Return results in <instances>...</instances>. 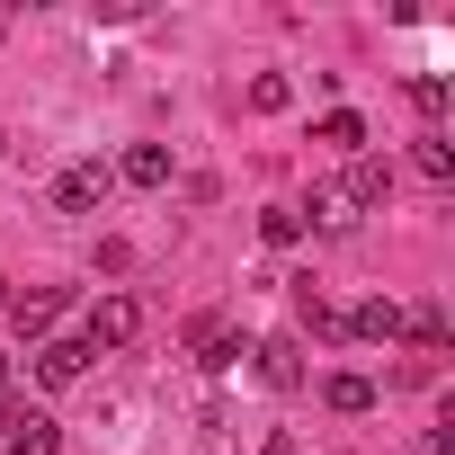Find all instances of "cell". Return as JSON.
<instances>
[{
  "instance_id": "6da1fadb",
  "label": "cell",
  "mask_w": 455,
  "mask_h": 455,
  "mask_svg": "<svg viewBox=\"0 0 455 455\" xmlns=\"http://www.w3.org/2000/svg\"><path fill=\"white\" fill-rule=\"evenodd\" d=\"M0 455H63V428L45 411H28V402L0 393Z\"/></svg>"
},
{
  "instance_id": "7a4b0ae2",
  "label": "cell",
  "mask_w": 455,
  "mask_h": 455,
  "mask_svg": "<svg viewBox=\"0 0 455 455\" xmlns=\"http://www.w3.org/2000/svg\"><path fill=\"white\" fill-rule=\"evenodd\" d=\"M108 188H116V170H108V161H72V170L54 179V214H99V205H108Z\"/></svg>"
},
{
  "instance_id": "3957f363",
  "label": "cell",
  "mask_w": 455,
  "mask_h": 455,
  "mask_svg": "<svg viewBox=\"0 0 455 455\" xmlns=\"http://www.w3.org/2000/svg\"><path fill=\"white\" fill-rule=\"evenodd\" d=\"M188 348H196V366H205V375H233V366L251 357V348L233 339V322H223V313H196V322H188Z\"/></svg>"
},
{
  "instance_id": "277c9868",
  "label": "cell",
  "mask_w": 455,
  "mask_h": 455,
  "mask_svg": "<svg viewBox=\"0 0 455 455\" xmlns=\"http://www.w3.org/2000/svg\"><path fill=\"white\" fill-rule=\"evenodd\" d=\"M331 196H339L348 214H375V205L393 196V161H375V152H357V161H348V179H339Z\"/></svg>"
},
{
  "instance_id": "5b68a950",
  "label": "cell",
  "mask_w": 455,
  "mask_h": 455,
  "mask_svg": "<svg viewBox=\"0 0 455 455\" xmlns=\"http://www.w3.org/2000/svg\"><path fill=\"white\" fill-rule=\"evenodd\" d=\"M134 331H143V295H99V304H90V331H81V339H90V348H125Z\"/></svg>"
},
{
  "instance_id": "8992f818",
  "label": "cell",
  "mask_w": 455,
  "mask_h": 455,
  "mask_svg": "<svg viewBox=\"0 0 455 455\" xmlns=\"http://www.w3.org/2000/svg\"><path fill=\"white\" fill-rule=\"evenodd\" d=\"M251 357H259V384H268V393H304V339L277 331V339H259Z\"/></svg>"
},
{
  "instance_id": "52a82bcc",
  "label": "cell",
  "mask_w": 455,
  "mask_h": 455,
  "mask_svg": "<svg viewBox=\"0 0 455 455\" xmlns=\"http://www.w3.org/2000/svg\"><path fill=\"white\" fill-rule=\"evenodd\" d=\"M90 357H99L90 339H45V348H36V375L63 393V384H81V375H90Z\"/></svg>"
},
{
  "instance_id": "ba28073f",
  "label": "cell",
  "mask_w": 455,
  "mask_h": 455,
  "mask_svg": "<svg viewBox=\"0 0 455 455\" xmlns=\"http://www.w3.org/2000/svg\"><path fill=\"white\" fill-rule=\"evenodd\" d=\"M348 339H366V348H384V339H402V304H393V295H366V304L348 313Z\"/></svg>"
},
{
  "instance_id": "9c48e42d",
  "label": "cell",
  "mask_w": 455,
  "mask_h": 455,
  "mask_svg": "<svg viewBox=\"0 0 455 455\" xmlns=\"http://www.w3.org/2000/svg\"><path fill=\"white\" fill-rule=\"evenodd\" d=\"M313 143H331V152H348V161H357V152H366V116H357V108H331V116L313 125Z\"/></svg>"
},
{
  "instance_id": "30bf717a",
  "label": "cell",
  "mask_w": 455,
  "mask_h": 455,
  "mask_svg": "<svg viewBox=\"0 0 455 455\" xmlns=\"http://www.w3.org/2000/svg\"><path fill=\"white\" fill-rule=\"evenodd\" d=\"M116 179H125V188H170V152H161V143H134V152L116 161Z\"/></svg>"
},
{
  "instance_id": "8fae6325",
  "label": "cell",
  "mask_w": 455,
  "mask_h": 455,
  "mask_svg": "<svg viewBox=\"0 0 455 455\" xmlns=\"http://www.w3.org/2000/svg\"><path fill=\"white\" fill-rule=\"evenodd\" d=\"M54 313H63V295H19V304H10V322H19V339H36V348L54 339Z\"/></svg>"
},
{
  "instance_id": "7c38bea8",
  "label": "cell",
  "mask_w": 455,
  "mask_h": 455,
  "mask_svg": "<svg viewBox=\"0 0 455 455\" xmlns=\"http://www.w3.org/2000/svg\"><path fill=\"white\" fill-rule=\"evenodd\" d=\"M322 402H331L339 419H366V411H375V384H366V375H331V384H322Z\"/></svg>"
},
{
  "instance_id": "4fadbf2b",
  "label": "cell",
  "mask_w": 455,
  "mask_h": 455,
  "mask_svg": "<svg viewBox=\"0 0 455 455\" xmlns=\"http://www.w3.org/2000/svg\"><path fill=\"white\" fill-rule=\"evenodd\" d=\"M411 108H419V116H428V134H437V116L455 108V81H446V72H419V81H411Z\"/></svg>"
},
{
  "instance_id": "5bb4252c",
  "label": "cell",
  "mask_w": 455,
  "mask_h": 455,
  "mask_svg": "<svg viewBox=\"0 0 455 455\" xmlns=\"http://www.w3.org/2000/svg\"><path fill=\"white\" fill-rule=\"evenodd\" d=\"M402 339L411 348H446V304H411L402 313Z\"/></svg>"
},
{
  "instance_id": "9a60e30c",
  "label": "cell",
  "mask_w": 455,
  "mask_h": 455,
  "mask_svg": "<svg viewBox=\"0 0 455 455\" xmlns=\"http://www.w3.org/2000/svg\"><path fill=\"white\" fill-rule=\"evenodd\" d=\"M411 161H419V179H437V188L455 179V143H446V134H419V143H411Z\"/></svg>"
},
{
  "instance_id": "2e32d148",
  "label": "cell",
  "mask_w": 455,
  "mask_h": 455,
  "mask_svg": "<svg viewBox=\"0 0 455 455\" xmlns=\"http://www.w3.org/2000/svg\"><path fill=\"white\" fill-rule=\"evenodd\" d=\"M259 242H268V251H295V242H304V214H295V205H268V214H259Z\"/></svg>"
},
{
  "instance_id": "e0dca14e",
  "label": "cell",
  "mask_w": 455,
  "mask_h": 455,
  "mask_svg": "<svg viewBox=\"0 0 455 455\" xmlns=\"http://www.w3.org/2000/svg\"><path fill=\"white\" fill-rule=\"evenodd\" d=\"M295 214H313V223H322V233H348V223H357V214H348V205H339L331 188H313V205H295Z\"/></svg>"
},
{
  "instance_id": "ac0fdd59",
  "label": "cell",
  "mask_w": 455,
  "mask_h": 455,
  "mask_svg": "<svg viewBox=\"0 0 455 455\" xmlns=\"http://www.w3.org/2000/svg\"><path fill=\"white\" fill-rule=\"evenodd\" d=\"M286 99H295V81H286V72H259V81H251V108H259V116H277Z\"/></svg>"
},
{
  "instance_id": "d6986e66",
  "label": "cell",
  "mask_w": 455,
  "mask_h": 455,
  "mask_svg": "<svg viewBox=\"0 0 455 455\" xmlns=\"http://www.w3.org/2000/svg\"><path fill=\"white\" fill-rule=\"evenodd\" d=\"M419 455H455V428H428V437H419Z\"/></svg>"
},
{
  "instance_id": "ffe728a7",
  "label": "cell",
  "mask_w": 455,
  "mask_h": 455,
  "mask_svg": "<svg viewBox=\"0 0 455 455\" xmlns=\"http://www.w3.org/2000/svg\"><path fill=\"white\" fill-rule=\"evenodd\" d=\"M259 455H295V437H286V428H277V437H268V446H259Z\"/></svg>"
},
{
  "instance_id": "44dd1931",
  "label": "cell",
  "mask_w": 455,
  "mask_h": 455,
  "mask_svg": "<svg viewBox=\"0 0 455 455\" xmlns=\"http://www.w3.org/2000/svg\"><path fill=\"white\" fill-rule=\"evenodd\" d=\"M10 366H19V357H10V348H0V393H10Z\"/></svg>"
},
{
  "instance_id": "7402d4cb",
  "label": "cell",
  "mask_w": 455,
  "mask_h": 455,
  "mask_svg": "<svg viewBox=\"0 0 455 455\" xmlns=\"http://www.w3.org/2000/svg\"><path fill=\"white\" fill-rule=\"evenodd\" d=\"M0 304H10V277H0Z\"/></svg>"
}]
</instances>
